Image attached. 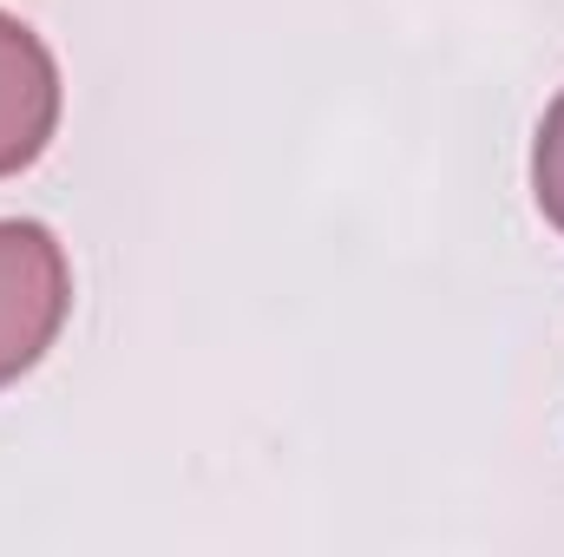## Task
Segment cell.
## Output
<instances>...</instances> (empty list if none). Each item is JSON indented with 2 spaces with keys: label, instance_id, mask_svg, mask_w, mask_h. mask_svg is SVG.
Returning a JSON list of instances; mask_svg holds the SVG:
<instances>
[{
  "label": "cell",
  "instance_id": "obj_1",
  "mask_svg": "<svg viewBox=\"0 0 564 557\" xmlns=\"http://www.w3.org/2000/svg\"><path fill=\"white\" fill-rule=\"evenodd\" d=\"M73 308V270L46 223H0V387H13L59 341Z\"/></svg>",
  "mask_w": 564,
  "mask_h": 557
},
{
  "label": "cell",
  "instance_id": "obj_2",
  "mask_svg": "<svg viewBox=\"0 0 564 557\" xmlns=\"http://www.w3.org/2000/svg\"><path fill=\"white\" fill-rule=\"evenodd\" d=\"M59 132V66L46 40L0 7V177L26 171Z\"/></svg>",
  "mask_w": 564,
  "mask_h": 557
},
{
  "label": "cell",
  "instance_id": "obj_3",
  "mask_svg": "<svg viewBox=\"0 0 564 557\" xmlns=\"http://www.w3.org/2000/svg\"><path fill=\"white\" fill-rule=\"evenodd\" d=\"M532 197L545 210V223L564 237V92L539 119V144H532Z\"/></svg>",
  "mask_w": 564,
  "mask_h": 557
}]
</instances>
